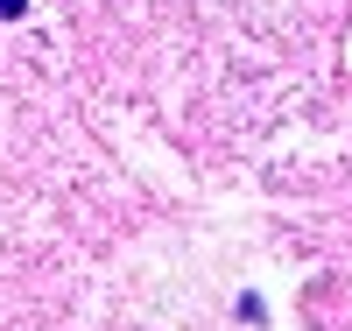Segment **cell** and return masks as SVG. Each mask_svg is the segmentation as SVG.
<instances>
[{
  "label": "cell",
  "mask_w": 352,
  "mask_h": 331,
  "mask_svg": "<svg viewBox=\"0 0 352 331\" xmlns=\"http://www.w3.org/2000/svg\"><path fill=\"white\" fill-rule=\"evenodd\" d=\"M21 8H28V0H0V14H21Z\"/></svg>",
  "instance_id": "6da1fadb"
}]
</instances>
